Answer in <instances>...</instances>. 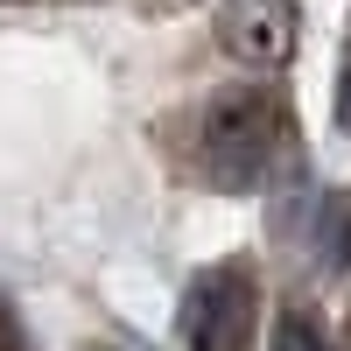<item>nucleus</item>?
<instances>
[{
	"label": "nucleus",
	"mask_w": 351,
	"mask_h": 351,
	"mask_svg": "<svg viewBox=\"0 0 351 351\" xmlns=\"http://www.w3.org/2000/svg\"><path fill=\"white\" fill-rule=\"evenodd\" d=\"M274 162V106L267 99H225L211 112V127H204V169H211V183L225 190H253L260 176Z\"/></svg>",
	"instance_id": "f257e3e1"
},
{
	"label": "nucleus",
	"mask_w": 351,
	"mask_h": 351,
	"mask_svg": "<svg viewBox=\"0 0 351 351\" xmlns=\"http://www.w3.org/2000/svg\"><path fill=\"white\" fill-rule=\"evenodd\" d=\"M253 337V274L246 267H211L183 295V344L190 351H246Z\"/></svg>",
	"instance_id": "f03ea898"
},
{
	"label": "nucleus",
	"mask_w": 351,
	"mask_h": 351,
	"mask_svg": "<svg viewBox=\"0 0 351 351\" xmlns=\"http://www.w3.org/2000/svg\"><path fill=\"white\" fill-rule=\"evenodd\" d=\"M218 43L239 56V64L281 71L288 56H295V43H302V8L295 0H225Z\"/></svg>",
	"instance_id": "7ed1b4c3"
},
{
	"label": "nucleus",
	"mask_w": 351,
	"mask_h": 351,
	"mask_svg": "<svg viewBox=\"0 0 351 351\" xmlns=\"http://www.w3.org/2000/svg\"><path fill=\"white\" fill-rule=\"evenodd\" d=\"M274 351H324V330H316L302 309H281V324H274Z\"/></svg>",
	"instance_id": "20e7f679"
},
{
	"label": "nucleus",
	"mask_w": 351,
	"mask_h": 351,
	"mask_svg": "<svg viewBox=\"0 0 351 351\" xmlns=\"http://www.w3.org/2000/svg\"><path fill=\"white\" fill-rule=\"evenodd\" d=\"M337 120L351 127V36H344V71H337Z\"/></svg>",
	"instance_id": "39448f33"
},
{
	"label": "nucleus",
	"mask_w": 351,
	"mask_h": 351,
	"mask_svg": "<svg viewBox=\"0 0 351 351\" xmlns=\"http://www.w3.org/2000/svg\"><path fill=\"white\" fill-rule=\"evenodd\" d=\"M99 351H127V344H99Z\"/></svg>",
	"instance_id": "423d86ee"
}]
</instances>
